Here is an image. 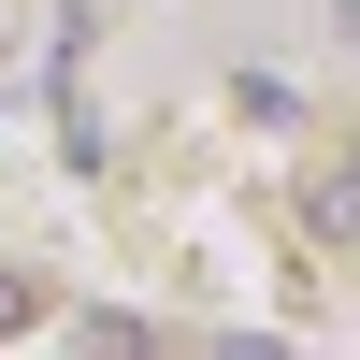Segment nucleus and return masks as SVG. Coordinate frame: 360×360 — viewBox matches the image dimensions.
<instances>
[{
  "label": "nucleus",
  "instance_id": "7ed1b4c3",
  "mask_svg": "<svg viewBox=\"0 0 360 360\" xmlns=\"http://www.w3.org/2000/svg\"><path fill=\"white\" fill-rule=\"evenodd\" d=\"M0 58H15V15H0Z\"/></svg>",
  "mask_w": 360,
  "mask_h": 360
},
{
  "label": "nucleus",
  "instance_id": "f257e3e1",
  "mask_svg": "<svg viewBox=\"0 0 360 360\" xmlns=\"http://www.w3.org/2000/svg\"><path fill=\"white\" fill-rule=\"evenodd\" d=\"M29 317H44V288H29V274H0V332H29Z\"/></svg>",
  "mask_w": 360,
  "mask_h": 360
},
{
  "label": "nucleus",
  "instance_id": "f03ea898",
  "mask_svg": "<svg viewBox=\"0 0 360 360\" xmlns=\"http://www.w3.org/2000/svg\"><path fill=\"white\" fill-rule=\"evenodd\" d=\"M317 217H332V231H360V173H332V188H317Z\"/></svg>",
  "mask_w": 360,
  "mask_h": 360
}]
</instances>
